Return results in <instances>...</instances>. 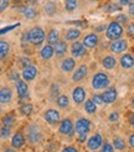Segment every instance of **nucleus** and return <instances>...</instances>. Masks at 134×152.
Returning a JSON list of instances; mask_svg holds the SVG:
<instances>
[{
	"instance_id": "obj_1",
	"label": "nucleus",
	"mask_w": 134,
	"mask_h": 152,
	"mask_svg": "<svg viewBox=\"0 0 134 152\" xmlns=\"http://www.w3.org/2000/svg\"><path fill=\"white\" fill-rule=\"evenodd\" d=\"M74 129H76L78 142L83 143V142H86L88 132L91 131V121H89L88 119H86V118H80L76 121V127Z\"/></svg>"
},
{
	"instance_id": "obj_2",
	"label": "nucleus",
	"mask_w": 134,
	"mask_h": 152,
	"mask_svg": "<svg viewBox=\"0 0 134 152\" xmlns=\"http://www.w3.org/2000/svg\"><path fill=\"white\" fill-rule=\"evenodd\" d=\"M45 37H46L45 31L40 26H34L29 31V42L34 46H41L45 41Z\"/></svg>"
},
{
	"instance_id": "obj_3",
	"label": "nucleus",
	"mask_w": 134,
	"mask_h": 152,
	"mask_svg": "<svg viewBox=\"0 0 134 152\" xmlns=\"http://www.w3.org/2000/svg\"><path fill=\"white\" fill-rule=\"evenodd\" d=\"M106 36H107V39L110 40V41L121 40L122 36H123V27H122V25L118 24L117 21H112L110 24L107 26Z\"/></svg>"
},
{
	"instance_id": "obj_4",
	"label": "nucleus",
	"mask_w": 134,
	"mask_h": 152,
	"mask_svg": "<svg viewBox=\"0 0 134 152\" xmlns=\"http://www.w3.org/2000/svg\"><path fill=\"white\" fill-rule=\"evenodd\" d=\"M109 84V77L107 75V73L103 72H97L93 78H92V88L96 90L99 89H104L106 87H108Z\"/></svg>"
},
{
	"instance_id": "obj_5",
	"label": "nucleus",
	"mask_w": 134,
	"mask_h": 152,
	"mask_svg": "<svg viewBox=\"0 0 134 152\" xmlns=\"http://www.w3.org/2000/svg\"><path fill=\"white\" fill-rule=\"evenodd\" d=\"M27 141L30 143H32V145H35V143H39L41 141V131L37 125L35 124H31L29 127H27Z\"/></svg>"
},
{
	"instance_id": "obj_6",
	"label": "nucleus",
	"mask_w": 134,
	"mask_h": 152,
	"mask_svg": "<svg viewBox=\"0 0 134 152\" xmlns=\"http://www.w3.org/2000/svg\"><path fill=\"white\" fill-rule=\"evenodd\" d=\"M58 132L63 136H72L74 134V125L71 119H63L58 126Z\"/></svg>"
},
{
	"instance_id": "obj_7",
	"label": "nucleus",
	"mask_w": 134,
	"mask_h": 152,
	"mask_svg": "<svg viewBox=\"0 0 134 152\" xmlns=\"http://www.w3.org/2000/svg\"><path fill=\"white\" fill-rule=\"evenodd\" d=\"M103 137L101 134H93L91 137L87 140V147L91 151H98L103 146Z\"/></svg>"
},
{
	"instance_id": "obj_8",
	"label": "nucleus",
	"mask_w": 134,
	"mask_h": 152,
	"mask_svg": "<svg viewBox=\"0 0 134 152\" xmlns=\"http://www.w3.org/2000/svg\"><path fill=\"white\" fill-rule=\"evenodd\" d=\"M37 73H39L37 68L35 66H32V64H30V66H26V67L22 68L21 77L25 82H31L37 77Z\"/></svg>"
},
{
	"instance_id": "obj_9",
	"label": "nucleus",
	"mask_w": 134,
	"mask_h": 152,
	"mask_svg": "<svg viewBox=\"0 0 134 152\" xmlns=\"http://www.w3.org/2000/svg\"><path fill=\"white\" fill-rule=\"evenodd\" d=\"M109 50L113 53H123L128 50V41L125 39H121L117 41H112V43L109 45Z\"/></svg>"
},
{
	"instance_id": "obj_10",
	"label": "nucleus",
	"mask_w": 134,
	"mask_h": 152,
	"mask_svg": "<svg viewBox=\"0 0 134 152\" xmlns=\"http://www.w3.org/2000/svg\"><path fill=\"white\" fill-rule=\"evenodd\" d=\"M43 119L46 120V123H49L50 125H56L60 123V120H61V114L56 109H49L45 111Z\"/></svg>"
},
{
	"instance_id": "obj_11",
	"label": "nucleus",
	"mask_w": 134,
	"mask_h": 152,
	"mask_svg": "<svg viewBox=\"0 0 134 152\" xmlns=\"http://www.w3.org/2000/svg\"><path fill=\"white\" fill-rule=\"evenodd\" d=\"M86 95H87V92L85 90V88H82V87H76L72 90V99H73L74 104H77V105L85 103Z\"/></svg>"
},
{
	"instance_id": "obj_12",
	"label": "nucleus",
	"mask_w": 134,
	"mask_h": 152,
	"mask_svg": "<svg viewBox=\"0 0 134 152\" xmlns=\"http://www.w3.org/2000/svg\"><path fill=\"white\" fill-rule=\"evenodd\" d=\"M71 55L73 58H80L82 56L86 55V46L83 45V42L76 41L72 43L71 46Z\"/></svg>"
},
{
	"instance_id": "obj_13",
	"label": "nucleus",
	"mask_w": 134,
	"mask_h": 152,
	"mask_svg": "<svg viewBox=\"0 0 134 152\" xmlns=\"http://www.w3.org/2000/svg\"><path fill=\"white\" fill-rule=\"evenodd\" d=\"M101 95L103 98V102L106 104H113L117 100V98H118V93H117V90L114 88L106 89Z\"/></svg>"
},
{
	"instance_id": "obj_14",
	"label": "nucleus",
	"mask_w": 134,
	"mask_h": 152,
	"mask_svg": "<svg viewBox=\"0 0 134 152\" xmlns=\"http://www.w3.org/2000/svg\"><path fill=\"white\" fill-rule=\"evenodd\" d=\"M25 142H26V139H25L24 134L20 132V131H16L11 137V147L16 148V150L21 148L22 146L25 145Z\"/></svg>"
},
{
	"instance_id": "obj_15",
	"label": "nucleus",
	"mask_w": 134,
	"mask_h": 152,
	"mask_svg": "<svg viewBox=\"0 0 134 152\" xmlns=\"http://www.w3.org/2000/svg\"><path fill=\"white\" fill-rule=\"evenodd\" d=\"M87 74H88V67L86 64H81L76 69V72L72 74V80L77 83L82 79H85L87 77Z\"/></svg>"
},
{
	"instance_id": "obj_16",
	"label": "nucleus",
	"mask_w": 134,
	"mask_h": 152,
	"mask_svg": "<svg viewBox=\"0 0 134 152\" xmlns=\"http://www.w3.org/2000/svg\"><path fill=\"white\" fill-rule=\"evenodd\" d=\"M16 93L21 99H25L29 95V87H27V83L24 79H19L16 82Z\"/></svg>"
},
{
	"instance_id": "obj_17",
	"label": "nucleus",
	"mask_w": 134,
	"mask_h": 152,
	"mask_svg": "<svg viewBox=\"0 0 134 152\" xmlns=\"http://www.w3.org/2000/svg\"><path fill=\"white\" fill-rule=\"evenodd\" d=\"M98 36H97V34H88L83 37V45L86 46V48H94L97 45H98Z\"/></svg>"
},
{
	"instance_id": "obj_18",
	"label": "nucleus",
	"mask_w": 134,
	"mask_h": 152,
	"mask_svg": "<svg viewBox=\"0 0 134 152\" xmlns=\"http://www.w3.org/2000/svg\"><path fill=\"white\" fill-rule=\"evenodd\" d=\"M119 63H121L122 68H124V69H130V68L134 67V57L129 55V53H125V55L121 57Z\"/></svg>"
},
{
	"instance_id": "obj_19",
	"label": "nucleus",
	"mask_w": 134,
	"mask_h": 152,
	"mask_svg": "<svg viewBox=\"0 0 134 152\" xmlns=\"http://www.w3.org/2000/svg\"><path fill=\"white\" fill-rule=\"evenodd\" d=\"M11 99H13L11 89L7 87H3L1 90H0V102H1V104H7Z\"/></svg>"
},
{
	"instance_id": "obj_20",
	"label": "nucleus",
	"mask_w": 134,
	"mask_h": 152,
	"mask_svg": "<svg viewBox=\"0 0 134 152\" xmlns=\"http://www.w3.org/2000/svg\"><path fill=\"white\" fill-rule=\"evenodd\" d=\"M55 55V47L51 46V45H46L43 46L40 51V56L42 59H51Z\"/></svg>"
},
{
	"instance_id": "obj_21",
	"label": "nucleus",
	"mask_w": 134,
	"mask_h": 152,
	"mask_svg": "<svg viewBox=\"0 0 134 152\" xmlns=\"http://www.w3.org/2000/svg\"><path fill=\"white\" fill-rule=\"evenodd\" d=\"M80 36H81V31L78 28H70V30H67L65 34V40L76 42L80 39Z\"/></svg>"
},
{
	"instance_id": "obj_22",
	"label": "nucleus",
	"mask_w": 134,
	"mask_h": 152,
	"mask_svg": "<svg viewBox=\"0 0 134 152\" xmlns=\"http://www.w3.org/2000/svg\"><path fill=\"white\" fill-rule=\"evenodd\" d=\"M76 67V61L73 58H66L62 61L61 63V69L62 72H72Z\"/></svg>"
},
{
	"instance_id": "obj_23",
	"label": "nucleus",
	"mask_w": 134,
	"mask_h": 152,
	"mask_svg": "<svg viewBox=\"0 0 134 152\" xmlns=\"http://www.w3.org/2000/svg\"><path fill=\"white\" fill-rule=\"evenodd\" d=\"M60 35H58V31L56 28H52L49 31L47 34V42L49 45H51V46H55V45H57L60 42Z\"/></svg>"
},
{
	"instance_id": "obj_24",
	"label": "nucleus",
	"mask_w": 134,
	"mask_h": 152,
	"mask_svg": "<svg viewBox=\"0 0 134 152\" xmlns=\"http://www.w3.org/2000/svg\"><path fill=\"white\" fill-rule=\"evenodd\" d=\"M116 64H117V61L113 56H106L102 59V66H103V68H106V69H113Z\"/></svg>"
},
{
	"instance_id": "obj_25",
	"label": "nucleus",
	"mask_w": 134,
	"mask_h": 152,
	"mask_svg": "<svg viewBox=\"0 0 134 152\" xmlns=\"http://www.w3.org/2000/svg\"><path fill=\"white\" fill-rule=\"evenodd\" d=\"M67 52V43L65 41H60L57 45H55V55L57 57H63Z\"/></svg>"
},
{
	"instance_id": "obj_26",
	"label": "nucleus",
	"mask_w": 134,
	"mask_h": 152,
	"mask_svg": "<svg viewBox=\"0 0 134 152\" xmlns=\"http://www.w3.org/2000/svg\"><path fill=\"white\" fill-rule=\"evenodd\" d=\"M21 11V14L24 15V16L26 19H34L36 18V15H37V11L35 9H32V7H30V6H22L19 9Z\"/></svg>"
},
{
	"instance_id": "obj_27",
	"label": "nucleus",
	"mask_w": 134,
	"mask_h": 152,
	"mask_svg": "<svg viewBox=\"0 0 134 152\" xmlns=\"http://www.w3.org/2000/svg\"><path fill=\"white\" fill-rule=\"evenodd\" d=\"M97 105L96 103H93L92 99H87L86 103H85V111L87 114H89V115H92V114H94L97 111Z\"/></svg>"
},
{
	"instance_id": "obj_28",
	"label": "nucleus",
	"mask_w": 134,
	"mask_h": 152,
	"mask_svg": "<svg viewBox=\"0 0 134 152\" xmlns=\"http://www.w3.org/2000/svg\"><path fill=\"white\" fill-rule=\"evenodd\" d=\"M56 104L58 108H61V109H66L67 106H68L70 104V99H68V96L62 94V95H60L57 99H56Z\"/></svg>"
},
{
	"instance_id": "obj_29",
	"label": "nucleus",
	"mask_w": 134,
	"mask_h": 152,
	"mask_svg": "<svg viewBox=\"0 0 134 152\" xmlns=\"http://www.w3.org/2000/svg\"><path fill=\"white\" fill-rule=\"evenodd\" d=\"M9 51H10L9 43H7L6 41H4V40H1L0 41V57L5 58L7 55H9Z\"/></svg>"
},
{
	"instance_id": "obj_30",
	"label": "nucleus",
	"mask_w": 134,
	"mask_h": 152,
	"mask_svg": "<svg viewBox=\"0 0 134 152\" xmlns=\"http://www.w3.org/2000/svg\"><path fill=\"white\" fill-rule=\"evenodd\" d=\"M113 147L114 150H118V151H123L125 148V141L122 139V137H114L113 139Z\"/></svg>"
},
{
	"instance_id": "obj_31",
	"label": "nucleus",
	"mask_w": 134,
	"mask_h": 152,
	"mask_svg": "<svg viewBox=\"0 0 134 152\" xmlns=\"http://www.w3.org/2000/svg\"><path fill=\"white\" fill-rule=\"evenodd\" d=\"M103 10L107 12H114V11H121L122 10V5L114 4V3H109L106 6H103Z\"/></svg>"
},
{
	"instance_id": "obj_32",
	"label": "nucleus",
	"mask_w": 134,
	"mask_h": 152,
	"mask_svg": "<svg viewBox=\"0 0 134 152\" xmlns=\"http://www.w3.org/2000/svg\"><path fill=\"white\" fill-rule=\"evenodd\" d=\"M77 0H65V9L68 12H72L77 9Z\"/></svg>"
},
{
	"instance_id": "obj_33",
	"label": "nucleus",
	"mask_w": 134,
	"mask_h": 152,
	"mask_svg": "<svg viewBox=\"0 0 134 152\" xmlns=\"http://www.w3.org/2000/svg\"><path fill=\"white\" fill-rule=\"evenodd\" d=\"M15 124V116L13 115V114H7V115H5L3 118V125L6 126V127H10Z\"/></svg>"
},
{
	"instance_id": "obj_34",
	"label": "nucleus",
	"mask_w": 134,
	"mask_h": 152,
	"mask_svg": "<svg viewBox=\"0 0 134 152\" xmlns=\"http://www.w3.org/2000/svg\"><path fill=\"white\" fill-rule=\"evenodd\" d=\"M32 105L30 104V103H25V104H22L20 106V113L22 114V115H30V114L32 113Z\"/></svg>"
},
{
	"instance_id": "obj_35",
	"label": "nucleus",
	"mask_w": 134,
	"mask_h": 152,
	"mask_svg": "<svg viewBox=\"0 0 134 152\" xmlns=\"http://www.w3.org/2000/svg\"><path fill=\"white\" fill-rule=\"evenodd\" d=\"M45 11H46L47 15L52 16L55 12H56V5L52 3V1H47L46 5H45Z\"/></svg>"
},
{
	"instance_id": "obj_36",
	"label": "nucleus",
	"mask_w": 134,
	"mask_h": 152,
	"mask_svg": "<svg viewBox=\"0 0 134 152\" xmlns=\"http://www.w3.org/2000/svg\"><path fill=\"white\" fill-rule=\"evenodd\" d=\"M19 26H20V24H14V25H11V26H6V27H3L1 30H0V35H1V36H4L5 34H7V32L13 31V30H15V28H18Z\"/></svg>"
},
{
	"instance_id": "obj_37",
	"label": "nucleus",
	"mask_w": 134,
	"mask_h": 152,
	"mask_svg": "<svg viewBox=\"0 0 134 152\" xmlns=\"http://www.w3.org/2000/svg\"><path fill=\"white\" fill-rule=\"evenodd\" d=\"M99 152H114V147H113L112 143L106 142V143H103V146L101 147Z\"/></svg>"
},
{
	"instance_id": "obj_38",
	"label": "nucleus",
	"mask_w": 134,
	"mask_h": 152,
	"mask_svg": "<svg viewBox=\"0 0 134 152\" xmlns=\"http://www.w3.org/2000/svg\"><path fill=\"white\" fill-rule=\"evenodd\" d=\"M0 135H1V139H7L10 136V127H6V126H4L3 125V127H1V130H0Z\"/></svg>"
},
{
	"instance_id": "obj_39",
	"label": "nucleus",
	"mask_w": 134,
	"mask_h": 152,
	"mask_svg": "<svg viewBox=\"0 0 134 152\" xmlns=\"http://www.w3.org/2000/svg\"><path fill=\"white\" fill-rule=\"evenodd\" d=\"M116 21L118 22V24H127V22H128V18L125 16V14H119L118 16L116 18Z\"/></svg>"
},
{
	"instance_id": "obj_40",
	"label": "nucleus",
	"mask_w": 134,
	"mask_h": 152,
	"mask_svg": "<svg viewBox=\"0 0 134 152\" xmlns=\"http://www.w3.org/2000/svg\"><path fill=\"white\" fill-rule=\"evenodd\" d=\"M91 99H92V100H93V103H96L97 105H101V104H103V103H104V102H103L102 95H99V94H93Z\"/></svg>"
},
{
	"instance_id": "obj_41",
	"label": "nucleus",
	"mask_w": 134,
	"mask_h": 152,
	"mask_svg": "<svg viewBox=\"0 0 134 152\" xmlns=\"http://www.w3.org/2000/svg\"><path fill=\"white\" fill-rule=\"evenodd\" d=\"M0 3H1V5H0V11H5V9L7 6H9V0H0Z\"/></svg>"
},
{
	"instance_id": "obj_42",
	"label": "nucleus",
	"mask_w": 134,
	"mask_h": 152,
	"mask_svg": "<svg viewBox=\"0 0 134 152\" xmlns=\"http://www.w3.org/2000/svg\"><path fill=\"white\" fill-rule=\"evenodd\" d=\"M61 152H78V150L74 146H66V147L62 148Z\"/></svg>"
},
{
	"instance_id": "obj_43",
	"label": "nucleus",
	"mask_w": 134,
	"mask_h": 152,
	"mask_svg": "<svg viewBox=\"0 0 134 152\" xmlns=\"http://www.w3.org/2000/svg\"><path fill=\"white\" fill-rule=\"evenodd\" d=\"M127 32H128V35H129V36L134 37V22H133V24H129V25H128V28H127Z\"/></svg>"
},
{
	"instance_id": "obj_44",
	"label": "nucleus",
	"mask_w": 134,
	"mask_h": 152,
	"mask_svg": "<svg viewBox=\"0 0 134 152\" xmlns=\"http://www.w3.org/2000/svg\"><path fill=\"white\" fill-rule=\"evenodd\" d=\"M118 118H119V114L117 113V111H113L109 115V121H117L118 120Z\"/></svg>"
},
{
	"instance_id": "obj_45",
	"label": "nucleus",
	"mask_w": 134,
	"mask_h": 152,
	"mask_svg": "<svg viewBox=\"0 0 134 152\" xmlns=\"http://www.w3.org/2000/svg\"><path fill=\"white\" fill-rule=\"evenodd\" d=\"M128 143H129V146L132 148H134V134H132L129 136V139H128Z\"/></svg>"
},
{
	"instance_id": "obj_46",
	"label": "nucleus",
	"mask_w": 134,
	"mask_h": 152,
	"mask_svg": "<svg viewBox=\"0 0 134 152\" xmlns=\"http://www.w3.org/2000/svg\"><path fill=\"white\" fill-rule=\"evenodd\" d=\"M67 24H68V25H77V26H82V24H83V22H82V21H68Z\"/></svg>"
},
{
	"instance_id": "obj_47",
	"label": "nucleus",
	"mask_w": 134,
	"mask_h": 152,
	"mask_svg": "<svg viewBox=\"0 0 134 152\" xmlns=\"http://www.w3.org/2000/svg\"><path fill=\"white\" fill-rule=\"evenodd\" d=\"M133 1L132 0H119V4L121 5H130Z\"/></svg>"
},
{
	"instance_id": "obj_48",
	"label": "nucleus",
	"mask_w": 134,
	"mask_h": 152,
	"mask_svg": "<svg viewBox=\"0 0 134 152\" xmlns=\"http://www.w3.org/2000/svg\"><path fill=\"white\" fill-rule=\"evenodd\" d=\"M10 78L18 82V80H19V74H18V73H15V72H13V74H10Z\"/></svg>"
},
{
	"instance_id": "obj_49",
	"label": "nucleus",
	"mask_w": 134,
	"mask_h": 152,
	"mask_svg": "<svg viewBox=\"0 0 134 152\" xmlns=\"http://www.w3.org/2000/svg\"><path fill=\"white\" fill-rule=\"evenodd\" d=\"M128 11H129V14L130 15H134V1L129 5V7H128Z\"/></svg>"
},
{
	"instance_id": "obj_50",
	"label": "nucleus",
	"mask_w": 134,
	"mask_h": 152,
	"mask_svg": "<svg viewBox=\"0 0 134 152\" xmlns=\"http://www.w3.org/2000/svg\"><path fill=\"white\" fill-rule=\"evenodd\" d=\"M129 124L134 127V113H132L130 115H129Z\"/></svg>"
},
{
	"instance_id": "obj_51",
	"label": "nucleus",
	"mask_w": 134,
	"mask_h": 152,
	"mask_svg": "<svg viewBox=\"0 0 134 152\" xmlns=\"http://www.w3.org/2000/svg\"><path fill=\"white\" fill-rule=\"evenodd\" d=\"M4 152H16V148H14V147H6L4 150Z\"/></svg>"
},
{
	"instance_id": "obj_52",
	"label": "nucleus",
	"mask_w": 134,
	"mask_h": 152,
	"mask_svg": "<svg viewBox=\"0 0 134 152\" xmlns=\"http://www.w3.org/2000/svg\"><path fill=\"white\" fill-rule=\"evenodd\" d=\"M101 30H103V26H99L98 28H97V30H96V31H101Z\"/></svg>"
},
{
	"instance_id": "obj_53",
	"label": "nucleus",
	"mask_w": 134,
	"mask_h": 152,
	"mask_svg": "<svg viewBox=\"0 0 134 152\" xmlns=\"http://www.w3.org/2000/svg\"><path fill=\"white\" fill-rule=\"evenodd\" d=\"M132 108L134 109V98H133V100H132Z\"/></svg>"
},
{
	"instance_id": "obj_54",
	"label": "nucleus",
	"mask_w": 134,
	"mask_h": 152,
	"mask_svg": "<svg viewBox=\"0 0 134 152\" xmlns=\"http://www.w3.org/2000/svg\"><path fill=\"white\" fill-rule=\"evenodd\" d=\"M32 1H35V0H32Z\"/></svg>"
}]
</instances>
